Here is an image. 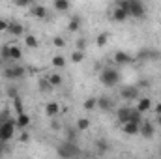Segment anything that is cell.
Instances as JSON below:
<instances>
[{
    "label": "cell",
    "mask_w": 161,
    "mask_h": 159,
    "mask_svg": "<svg viewBox=\"0 0 161 159\" xmlns=\"http://www.w3.org/2000/svg\"><path fill=\"white\" fill-rule=\"evenodd\" d=\"M131 111H133V109H131V107H127V105H122L120 109L116 111V118H118V122H120L122 125L129 122V116H131Z\"/></svg>",
    "instance_id": "9c48e42d"
},
{
    "label": "cell",
    "mask_w": 161,
    "mask_h": 159,
    "mask_svg": "<svg viewBox=\"0 0 161 159\" xmlns=\"http://www.w3.org/2000/svg\"><path fill=\"white\" fill-rule=\"evenodd\" d=\"M15 6L17 8H30L32 2H28V0H15Z\"/></svg>",
    "instance_id": "74e56055"
},
{
    "label": "cell",
    "mask_w": 161,
    "mask_h": 159,
    "mask_svg": "<svg viewBox=\"0 0 161 159\" xmlns=\"http://www.w3.org/2000/svg\"><path fill=\"white\" fill-rule=\"evenodd\" d=\"M139 127H141V125H137V123H131V122H127V123H124V125H122V131H124L125 135L133 137V135H139Z\"/></svg>",
    "instance_id": "e0dca14e"
},
{
    "label": "cell",
    "mask_w": 161,
    "mask_h": 159,
    "mask_svg": "<svg viewBox=\"0 0 161 159\" xmlns=\"http://www.w3.org/2000/svg\"><path fill=\"white\" fill-rule=\"evenodd\" d=\"M56 156L60 159H77L80 156V150L75 142L64 140V142H60V144L56 146Z\"/></svg>",
    "instance_id": "6da1fadb"
},
{
    "label": "cell",
    "mask_w": 161,
    "mask_h": 159,
    "mask_svg": "<svg viewBox=\"0 0 161 159\" xmlns=\"http://www.w3.org/2000/svg\"><path fill=\"white\" fill-rule=\"evenodd\" d=\"M80 25H82V19H80L79 15H73V17L69 19L68 30H69V32H77V30H80Z\"/></svg>",
    "instance_id": "ac0fdd59"
},
{
    "label": "cell",
    "mask_w": 161,
    "mask_h": 159,
    "mask_svg": "<svg viewBox=\"0 0 161 159\" xmlns=\"http://www.w3.org/2000/svg\"><path fill=\"white\" fill-rule=\"evenodd\" d=\"M113 105H114V101H113L109 96H101V97H97V109H101V111H111Z\"/></svg>",
    "instance_id": "7c38bea8"
},
{
    "label": "cell",
    "mask_w": 161,
    "mask_h": 159,
    "mask_svg": "<svg viewBox=\"0 0 161 159\" xmlns=\"http://www.w3.org/2000/svg\"><path fill=\"white\" fill-rule=\"evenodd\" d=\"M13 109H15V112H17V114H23V112H25V105H23L21 96H17V97L13 99Z\"/></svg>",
    "instance_id": "83f0119b"
},
{
    "label": "cell",
    "mask_w": 161,
    "mask_h": 159,
    "mask_svg": "<svg viewBox=\"0 0 161 159\" xmlns=\"http://www.w3.org/2000/svg\"><path fill=\"white\" fill-rule=\"evenodd\" d=\"M144 13H146V6H144V2L129 0V17H133V19H142Z\"/></svg>",
    "instance_id": "277c9868"
},
{
    "label": "cell",
    "mask_w": 161,
    "mask_h": 159,
    "mask_svg": "<svg viewBox=\"0 0 161 159\" xmlns=\"http://www.w3.org/2000/svg\"><path fill=\"white\" fill-rule=\"evenodd\" d=\"M139 135H141V137H144V139H152V137L156 135L154 123H152V122H148V120H144V122L141 123V127H139Z\"/></svg>",
    "instance_id": "5b68a950"
},
{
    "label": "cell",
    "mask_w": 161,
    "mask_h": 159,
    "mask_svg": "<svg viewBox=\"0 0 161 159\" xmlns=\"http://www.w3.org/2000/svg\"><path fill=\"white\" fill-rule=\"evenodd\" d=\"M113 62H114V64H118V66H125V64H131V62H133V58H131V54H127V52H124V51H116V52H114Z\"/></svg>",
    "instance_id": "ba28073f"
},
{
    "label": "cell",
    "mask_w": 161,
    "mask_h": 159,
    "mask_svg": "<svg viewBox=\"0 0 161 159\" xmlns=\"http://www.w3.org/2000/svg\"><path fill=\"white\" fill-rule=\"evenodd\" d=\"M60 127H62V125H60L58 120H51V129H53V131H58Z\"/></svg>",
    "instance_id": "b9f144b4"
},
{
    "label": "cell",
    "mask_w": 161,
    "mask_h": 159,
    "mask_svg": "<svg viewBox=\"0 0 161 159\" xmlns=\"http://www.w3.org/2000/svg\"><path fill=\"white\" fill-rule=\"evenodd\" d=\"M84 49H86V40H84V38H79V40L75 41V51L84 52Z\"/></svg>",
    "instance_id": "d590c367"
},
{
    "label": "cell",
    "mask_w": 161,
    "mask_h": 159,
    "mask_svg": "<svg viewBox=\"0 0 161 159\" xmlns=\"http://www.w3.org/2000/svg\"><path fill=\"white\" fill-rule=\"evenodd\" d=\"M75 127H77V131H86V129H90V120L88 118H80L77 120V123H75Z\"/></svg>",
    "instance_id": "484cf974"
},
{
    "label": "cell",
    "mask_w": 161,
    "mask_h": 159,
    "mask_svg": "<svg viewBox=\"0 0 161 159\" xmlns=\"http://www.w3.org/2000/svg\"><path fill=\"white\" fill-rule=\"evenodd\" d=\"M120 96H122V99L131 101V99H137V97H139V90H137L135 86H124L120 90Z\"/></svg>",
    "instance_id": "8992f818"
},
{
    "label": "cell",
    "mask_w": 161,
    "mask_h": 159,
    "mask_svg": "<svg viewBox=\"0 0 161 159\" xmlns=\"http://www.w3.org/2000/svg\"><path fill=\"white\" fill-rule=\"evenodd\" d=\"M8 32H9L11 36H23V34H25V26H23L21 23H9Z\"/></svg>",
    "instance_id": "2e32d148"
},
{
    "label": "cell",
    "mask_w": 161,
    "mask_h": 159,
    "mask_svg": "<svg viewBox=\"0 0 161 159\" xmlns=\"http://www.w3.org/2000/svg\"><path fill=\"white\" fill-rule=\"evenodd\" d=\"M129 122H131V123H137V125H141L144 120H142V114H141L139 111H135V109H133V111H131V116H129Z\"/></svg>",
    "instance_id": "f546056e"
},
{
    "label": "cell",
    "mask_w": 161,
    "mask_h": 159,
    "mask_svg": "<svg viewBox=\"0 0 161 159\" xmlns=\"http://www.w3.org/2000/svg\"><path fill=\"white\" fill-rule=\"evenodd\" d=\"M51 64H53L54 68L62 69V68H66V56H62V54H56V56H53V58H51Z\"/></svg>",
    "instance_id": "603a6c76"
},
{
    "label": "cell",
    "mask_w": 161,
    "mask_h": 159,
    "mask_svg": "<svg viewBox=\"0 0 161 159\" xmlns=\"http://www.w3.org/2000/svg\"><path fill=\"white\" fill-rule=\"evenodd\" d=\"M8 26H9V23H8V21H4V19H0V32H6V30H8Z\"/></svg>",
    "instance_id": "7bdbcfd3"
},
{
    "label": "cell",
    "mask_w": 161,
    "mask_h": 159,
    "mask_svg": "<svg viewBox=\"0 0 161 159\" xmlns=\"http://www.w3.org/2000/svg\"><path fill=\"white\" fill-rule=\"evenodd\" d=\"M0 94H2V92H0Z\"/></svg>",
    "instance_id": "c3c4849f"
},
{
    "label": "cell",
    "mask_w": 161,
    "mask_h": 159,
    "mask_svg": "<svg viewBox=\"0 0 161 159\" xmlns=\"http://www.w3.org/2000/svg\"><path fill=\"white\" fill-rule=\"evenodd\" d=\"M15 120H8L6 123H2L0 125V142H4V144H8L13 137H15Z\"/></svg>",
    "instance_id": "3957f363"
},
{
    "label": "cell",
    "mask_w": 161,
    "mask_h": 159,
    "mask_svg": "<svg viewBox=\"0 0 161 159\" xmlns=\"http://www.w3.org/2000/svg\"><path fill=\"white\" fill-rule=\"evenodd\" d=\"M0 58L6 62V60H11V43H4L0 47Z\"/></svg>",
    "instance_id": "44dd1931"
},
{
    "label": "cell",
    "mask_w": 161,
    "mask_h": 159,
    "mask_svg": "<svg viewBox=\"0 0 161 159\" xmlns=\"http://www.w3.org/2000/svg\"><path fill=\"white\" fill-rule=\"evenodd\" d=\"M40 90L41 92H51V90H53V86H51V82L47 80V77L40 80Z\"/></svg>",
    "instance_id": "e575fe53"
},
{
    "label": "cell",
    "mask_w": 161,
    "mask_h": 159,
    "mask_svg": "<svg viewBox=\"0 0 161 159\" xmlns=\"http://www.w3.org/2000/svg\"><path fill=\"white\" fill-rule=\"evenodd\" d=\"M30 11H32V15H34L36 19H45V17L49 15V9H47L45 6H41V4H32V6H30Z\"/></svg>",
    "instance_id": "30bf717a"
},
{
    "label": "cell",
    "mask_w": 161,
    "mask_h": 159,
    "mask_svg": "<svg viewBox=\"0 0 161 159\" xmlns=\"http://www.w3.org/2000/svg\"><path fill=\"white\" fill-rule=\"evenodd\" d=\"M82 107H84V111H94L97 107V99L96 97H88V99H84Z\"/></svg>",
    "instance_id": "f1b7e54d"
},
{
    "label": "cell",
    "mask_w": 161,
    "mask_h": 159,
    "mask_svg": "<svg viewBox=\"0 0 161 159\" xmlns=\"http://www.w3.org/2000/svg\"><path fill=\"white\" fill-rule=\"evenodd\" d=\"M53 8H54L56 11H60V13H66V11L71 8V2H68V0H54V2H53Z\"/></svg>",
    "instance_id": "9a60e30c"
},
{
    "label": "cell",
    "mask_w": 161,
    "mask_h": 159,
    "mask_svg": "<svg viewBox=\"0 0 161 159\" xmlns=\"http://www.w3.org/2000/svg\"><path fill=\"white\" fill-rule=\"evenodd\" d=\"M53 45L58 47V49H64V47H66V40H64L62 36H54V38H53Z\"/></svg>",
    "instance_id": "836d02e7"
},
{
    "label": "cell",
    "mask_w": 161,
    "mask_h": 159,
    "mask_svg": "<svg viewBox=\"0 0 161 159\" xmlns=\"http://www.w3.org/2000/svg\"><path fill=\"white\" fill-rule=\"evenodd\" d=\"M25 45H26L28 49H38V47H40V40H38L34 34H26V36H25Z\"/></svg>",
    "instance_id": "ffe728a7"
},
{
    "label": "cell",
    "mask_w": 161,
    "mask_h": 159,
    "mask_svg": "<svg viewBox=\"0 0 161 159\" xmlns=\"http://www.w3.org/2000/svg\"><path fill=\"white\" fill-rule=\"evenodd\" d=\"M58 112H60V103H58V101H49V103L45 105V114H47L49 118L58 116Z\"/></svg>",
    "instance_id": "8fae6325"
},
{
    "label": "cell",
    "mask_w": 161,
    "mask_h": 159,
    "mask_svg": "<svg viewBox=\"0 0 161 159\" xmlns=\"http://www.w3.org/2000/svg\"><path fill=\"white\" fill-rule=\"evenodd\" d=\"M148 84H150V82H148V80H141V86H142V88H146V86H148Z\"/></svg>",
    "instance_id": "f6af8a7d"
},
{
    "label": "cell",
    "mask_w": 161,
    "mask_h": 159,
    "mask_svg": "<svg viewBox=\"0 0 161 159\" xmlns=\"http://www.w3.org/2000/svg\"><path fill=\"white\" fill-rule=\"evenodd\" d=\"M99 80H101V84H103L105 88H114V86L120 82V71L109 66V68L101 69V73H99Z\"/></svg>",
    "instance_id": "7a4b0ae2"
},
{
    "label": "cell",
    "mask_w": 161,
    "mask_h": 159,
    "mask_svg": "<svg viewBox=\"0 0 161 159\" xmlns=\"http://www.w3.org/2000/svg\"><path fill=\"white\" fill-rule=\"evenodd\" d=\"M82 60H84V52H80V51H73L71 52V62L73 64H79Z\"/></svg>",
    "instance_id": "1f68e13d"
},
{
    "label": "cell",
    "mask_w": 161,
    "mask_h": 159,
    "mask_svg": "<svg viewBox=\"0 0 161 159\" xmlns=\"http://www.w3.org/2000/svg\"><path fill=\"white\" fill-rule=\"evenodd\" d=\"M19 139H21V142H28L30 140V133L28 131H21V137Z\"/></svg>",
    "instance_id": "60d3db41"
},
{
    "label": "cell",
    "mask_w": 161,
    "mask_h": 159,
    "mask_svg": "<svg viewBox=\"0 0 161 159\" xmlns=\"http://www.w3.org/2000/svg\"><path fill=\"white\" fill-rule=\"evenodd\" d=\"M158 56V52H154V51H142V52H139V58H156Z\"/></svg>",
    "instance_id": "8d00e7d4"
},
{
    "label": "cell",
    "mask_w": 161,
    "mask_h": 159,
    "mask_svg": "<svg viewBox=\"0 0 161 159\" xmlns=\"http://www.w3.org/2000/svg\"><path fill=\"white\" fill-rule=\"evenodd\" d=\"M154 111H156V116H161V103H156Z\"/></svg>",
    "instance_id": "ee69618b"
},
{
    "label": "cell",
    "mask_w": 161,
    "mask_h": 159,
    "mask_svg": "<svg viewBox=\"0 0 161 159\" xmlns=\"http://www.w3.org/2000/svg\"><path fill=\"white\" fill-rule=\"evenodd\" d=\"M66 140L68 142H75V139H77V135H79V131H77V127H71V125H66Z\"/></svg>",
    "instance_id": "7402d4cb"
},
{
    "label": "cell",
    "mask_w": 161,
    "mask_h": 159,
    "mask_svg": "<svg viewBox=\"0 0 161 159\" xmlns=\"http://www.w3.org/2000/svg\"><path fill=\"white\" fill-rule=\"evenodd\" d=\"M11 69H13V79H23L26 75V69L23 66H13Z\"/></svg>",
    "instance_id": "4dcf8cb0"
},
{
    "label": "cell",
    "mask_w": 161,
    "mask_h": 159,
    "mask_svg": "<svg viewBox=\"0 0 161 159\" xmlns=\"http://www.w3.org/2000/svg\"><path fill=\"white\" fill-rule=\"evenodd\" d=\"M15 125L19 127V129H26L28 125H30V116L26 114V112H23V114H17V118H15Z\"/></svg>",
    "instance_id": "4fadbf2b"
},
{
    "label": "cell",
    "mask_w": 161,
    "mask_h": 159,
    "mask_svg": "<svg viewBox=\"0 0 161 159\" xmlns=\"http://www.w3.org/2000/svg\"><path fill=\"white\" fill-rule=\"evenodd\" d=\"M109 38H111V34H109V32H101V34L96 38V45H97V47H105V45H107V41H109Z\"/></svg>",
    "instance_id": "d4e9b609"
},
{
    "label": "cell",
    "mask_w": 161,
    "mask_h": 159,
    "mask_svg": "<svg viewBox=\"0 0 161 159\" xmlns=\"http://www.w3.org/2000/svg\"><path fill=\"white\" fill-rule=\"evenodd\" d=\"M47 80L51 82V86H53V88H56V86H62L64 77H62L58 71H53V73H49V75H47Z\"/></svg>",
    "instance_id": "5bb4252c"
},
{
    "label": "cell",
    "mask_w": 161,
    "mask_h": 159,
    "mask_svg": "<svg viewBox=\"0 0 161 159\" xmlns=\"http://www.w3.org/2000/svg\"><path fill=\"white\" fill-rule=\"evenodd\" d=\"M23 58V49L19 45H11V60H21Z\"/></svg>",
    "instance_id": "4316f807"
},
{
    "label": "cell",
    "mask_w": 161,
    "mask_h": 159,
    "mask_svg": "<svg viewBox=\"0 0 161 159\" xmlns=\"http://www.w3.org/2000/svg\"><path fill=\"white\" fill-rule=\"evenodd\" d=\"M152 99L150 97H139L137 99V107H135V111H139L141 114H144V112H148L150 109H152Z\"/></svg>",
    "instance_id": "52a82bcc"
},
{
    "label": "cell",
    "mask_w": 161,
    "mask_h": 159,
    "mask_svg": "<svg viewBox=\"0 0 161 159\" xmlns=\"http://www.w3.org/2000/svg\"><path fill=\"white\" fill-rule=\"evenodd\" d=\"M113 21H116V23H124L125 19H129V15L124 11V9H120V8H114V11H113Z\"/></svg>",
    "instance_id": "d6986e66"
},
{
    "label": "cell",
    "mask_w": 161,
    "mask_h": 159,
    "mask_svg": "<svg viewBox=\"0 0 161 159\" xmlns=\"http://www.w3.org/2000/svg\"><path fill=\"white\" fill-rule=\"evenodd\" d=\"M8 120H9V112H8V111L4 109V111L0 112V125H2V123H6Z\"/></svg>",
    "instance_id": "f35d334b"
},
{
    "label": "cell",
    "mask_w": 161,
    "mask_h": 159,
    "mask_svg": "<svg viewBox=\"0 0 161 159\" xmlns=\"http://www.w3.org/2000/svg\"><path fill=\"white\" fill-rule=\"evenodd\" d=\"M109 148H111V144H109L105 139H97V140H96V150H97V154H105Z\"/></svg>",
    "instance_id": "cb8c5ba5"
},
{
    "label": "cell",
    "mask_w": 161,
    "mask_h": 159,
    "mask_svg": "<svg viewBox=\"0 0 161 159\" xmlns=\"http://www.w3.org/2000/svg\"><path fill=\"white\" fill-rule=\"evenodd\" d=\"M2 64H4V60H2V58H0V68H2Z\"/></svg>",
    "instance_id": "7dc6e473"
},
{
    "label": "cell",
    "mask_w": 161,
    "mask_h": 159,
    "mask_svg": "<svg viewBox=\"0 0 161 159\" xmlns=\"http://www.w3.org/2000/svg\"><path fill=\"white\" fill-rule=\"evenodd\" d=\"M9 152V148H8V144H4V142H0V159L4 157L6 154Z\"/></svg>",
    "instance_id": "ab89813d"
},
{
    "label": "cell",
    "mask_w": 161,
    "mask_h": 159,
    "mask_svg": "<svg viewBox=\"0 0 161 159\" xmlns=\"http://www.w3.org/2000/svg\"><path fill=\"white\" fill-rule=\"evenodd\" d=\"M6 96L11 97V99H15V97L19 96V88H17V86H9V88H6Z\"/></svg>",
    "instance_id": "d6a6232c"
},
{
    "label": "cell",
    "mask_w": 161,
    "mask_h": 159,
    "mask_svg": "<svg viewBox=\"0 0 161 159\" xmlns=\"http://www.w3.org/2000/svg\"><path fill=\"white\" fill-rule=\"evenodd\" d=\"M156 122H158V125L161 127V116H158V120H156Z\"/></svg>",
    "instance_id": "bcb514c9"
}]
</instances>
